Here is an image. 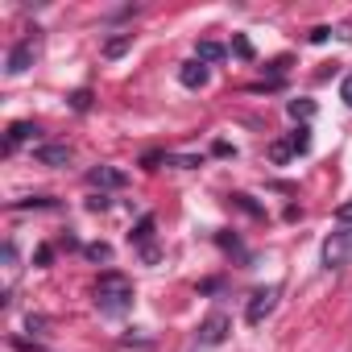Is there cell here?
Listing matches in <instances>:
<instances>
[{"mask_svg": "<svg viewBox=\"0 0 352 352\" xmlns=\"http://www.w3.org/2000/svg\"><path fill=\"white\" fill-rule=\"evenodd\" d=\"M96 307L100 315H124L133 307V282L116 270H108L100 282H96Z\"/></svg>", "mask_w": 352, "mask_h": 352, "instance_id": "6da1fadb", "label": "cell"}, {"mask_svg": "<svg viewBox=\"0 0 352 352\" xmlns=\"http://www.w3.org/2000/svg\"><path fill=\"white\" fill-rule=\"evenodd\" d=\"M348 261H352V228H340V232H331L323 241V265L327 270H340Z\"/></svg>", "mask_w": 352, "mask_h": 352, "instance_id": "7a4b0ae2", "label": "cell"}, {"mask_svg": "<svg viewBox=\"0 0 352 352\" xmlns=\"http://www.w3.org/2000/svg\"><path fill=\"white\" fill-rule=\"evenodd\" d=\"M34 58H38V38H25V42H17L13 50H9V75H25L30 67H34Z\"/></svg>", "mask_w": 352, "mask_h": 352, "instance_id": "3957f363", "label": "cell"}, {"mask_svg": "<svg viewBox=\"0 0 352 352\" xmlns=\"http://www.w3.org/2000/svg\"><path fill=\"white\" fill-rule=\"evenodd\" d=\"M224 336H228V315H224V311H216V315H208V319L199 323V344L216 348V344H224Z\"/></svg>", "mask_w": 352, "mask_h": 352, "instance_id": "277c9868", "label": "cell"}, {"mask_svg": "<svg viewBox=\"0 0 352 352\" xmlns=\"http://www.w3.org/2000/svg\"><path fill=\"white\" fill-rule=\"evenodd\" d=\"M274 302H278V286H265V290H257V294L249 298V311H245V319H249V323H261V319L274 311Z\"/></svg>", "mask_w": 352, "mask_h": 352, "instance_id": "5b68a950", "label": "cell"}, {"mask_svg": "<svg viewBox=\"0 0 352 352\" xmlns=\"http://www.w3.org/2000/svg\"><path fill=\"white\" fill-rule=\"evenodd\" d=\"M34 157H38L42 166H67V162H71V149H67V145H38Z\"/></svg>", "mask_w": 352, "mask_h": 352, "instance_id": "8992f818", "label": "cell"}, {"mask_svg": "<svg viewBox=\"0 0 352 352\" xmlns=\"http://www.w3.org/2000/svg\"><path fill=\"white\" fill-rule=\"evenodd\" d=\"M129 241H133L137 249H145V257L153 261V249H149V241H153V216H141V224L129 232Z\"/></svg>", "mask_w": 352, "mask_h": 352, "instance_id": "52a82bcc", "label": "cell"}, {"mask_svg": "<svg viewBox=\"0 0 352 352\" xmlns=\"http://www.w3.org/2000/svg\"><path fill=\"white\" fill-rule=\"evenodd\" d=\"M87 183H91V187H124V174L112 170V166H96V170L87 174Z\"/></svg>", "mask_w": 352, "mask_h": 352, "instance_id": "ba28073f", "label": "cell"}, {"mask_svg": "<svg viewBox=\"0 0 352 352\" xmlns=\"http://www.w3.org/2000/svg\"><path fill=\"white\" fill-rule=\"evenodd\" d=\"M179 79H183V87H204V83H208V67L195 58V63H187V67L179 71Z\"/></svg>", "mask_w": 352, "mask_h": 352, "instance_id": "9c48e42d", "label": "cell"}, {"mask_svg": "<svg viewBox=\"0 0 352 352\" xmlns=\"http://www.w3.org/2000/svg\"><path fill=\"white\" fill-rule=\"evenodd\" d=\"M34 133H38L34 124H13V129H9V141H5V149L13 153V149H17V145H21L25 137H34Z\"/></svg>", "mask_w": 352, "mask_h": 352, "instance_id": "30bf717a", "label": "cell"}, {"mask_svg": "<svg viewBox=\"0 0 352 352\" xmlns=\"http://www.w3.org/2000/svg\"><path fill=\"white\" fill-rule=\"evenodd\" d=\"M129 46H133V34H120V38H112V42L104 46V58H120Z\"/></svg>", "mask_w": 352, "mask_h": 352, "instance_id": "8fae6325", "label": "cell"}, {"mask_svg": "<svg viewBox=\"0 0 352 352\" xmlns=\"http://www.w3.org/2000/svg\"><path fill=\"white\" fill-rule=\"evenodd\" d=\"M286 145H290V153H307L311 149V129H294Z\"/></svg>", "mask_w": 352, "mask_h": 352, "instance_id": "7c38bea8", "label": "cell"}, {"mask_svg": "<svg viewBox=\"0 0 352 352\" xmlns=\"http://www.w3.org/2000/svg\"><path fill=\"white\" fill-rule=\"evenodd\" d=\"M220 58H224L220 42H199V63H220Z\"/></svg>", "mask_w": 352, "mask_h": 352, "instance_id": "4fadbf2b", "label": "cell"}, {"mask_svg": "<svg viewBox=\"0 0 352 352\" xmlns=\"http://www.w3.org/2000/svg\"><path fill=\"white\" fill-rule=\"evenodd\" d=\"M311 112H315L311 100H294V104H290V116H294V120H311Z\"/></svg>", "mask_w": 352, "mask_h": 352, "instance_id": "5bb4252c", "label": "cell"}, {"mask_svg": "<svg viewBox=\"0 0 352 352\" xmlns=\"http://www.w3.org/2000/svg\"><path fill=\"white\" fill-rule=\"evenodd\" d=\"M232 54L236 58H253V42L249 38H232Z\"/></svg>", "mask_w": 352, "mask_h": 352, "instance_id": "9a60e30c", "label": "cell"}, {"mask_svg": "<svg viewBox=\"0 0 352 352\" xmlns=\"http://www.w3.org/2000/svg\"><path fill=\"white\" fill-rule=\"evenodd\" d=\"M87 257L91 261H112V249L108 245H87Z\"/></svg>", "mask_w": 352, "mask_h": 352, "instance_id": "2e32d148", "label": "cell"}, {"mask_svg": "<svg viewBox=\"0 0 352 352\" xmlns=\"http://www.w3.org/2000/svg\"><path fill=\"white\" fill-rule=\"evenodd\" d=\"M13 208H54V199H25V204H13Z\"/></svg>", "mask_w": 352, "mask_h": 352, "instance_id": "e0dca14e", "label": "cell"}, {"mask_svg": "<svg viewBox=\"0 0 352 352\" xmlns=\"http://www.w3.org/2000/svg\"><path fill=\"white\" fill-rule=\"evenodd\" d=\"M87 208H91V212H104V208H108V199H104V195H91V199H87Z\"/></svg>", "mask_w": 352, "mask_h": 352, "instance_id": "ac0fdd59", "label": "cell"}, {"mask_svg": "<svg viewBox=\"0 0 352 352\" xmlns=\"http://www.w3.org/2000/svg\"><path fill=\"white\" fill-rule=\"evenodd\" d=\"M87 100H91V96H87V91H75V100H71V104H75V108H79V112H83V108H87Z\"/></svg>", "mask_w": 352, "mask_h": 352, "instance_id": "d6986e66", "label": "cell"}, {"mask_svg": "<svg viewBox=\"0 0 352 352\" xmlns=\"http://www.w3.org/2000/svg\"><path fill=\"white\" fill-rule=\"evenodd\" d=\"M340 96H344V100H348V104H352V75H348V79H344V87H340Z\"/></svg>", "mask_w": 352, "mask_h": 352, "instance_id": "ffe728a7", "label": "cell"}, {"mask_svg": "<svg viewBox=\"0 0 352 352\" xmlns=\"http://www.w3.org/2000/svg\"><path fill=\"white\" fill-rule=\"evenodd\" d=\"M336 216H340V220H352V204H344V208H340Z\"/></svg>", "mask_w": 352, "mask_h": 352, "instance_id": "44dd1931", "label": "cell"}]
</instances>
